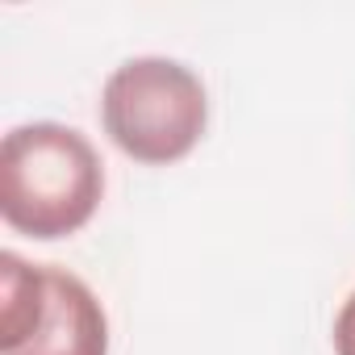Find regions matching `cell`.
<instances>
[{
	"label": "cell",
	"mask_w": 355,
	"mask_h": 355,
	"mask_svg": "<svg viewBox=\"0 0 355 355\" xmlns=\"http://www.w3.org/2000/svg\"><path fill=\"white\" fill-rule=\"evenodd\" d=\"M105 201V163L88 134L63 121H26L0 142V218L34 243L80 234Z\"/></svg>",
	"instance_id": "cell-1"
},
{
	"label": "cell",
	"mask_w": 355,
	"mask_h": 355,
	"mask_svg": "<svg viewBox=\"0 0 355 355\" xmlns=\"http://www.w3.org/2000/svg\"><path fill=\"white\" fill-rule=\"evenodd\" d=\"M101 125L125 159L167 167L189 159L205 138L209 92L189 63L138 55L109 71L101 88Z\"/></svg>",
	"instance_id": "cell-2"
},
{
	"label": "cell",
	"mask_w": 355,
	"mask_h": 355,
	"mask_svg": "<svg viewBox=\"0 0 355 355\" xmlns=\"http://www.w3.org/2000/svg\"><path fill=\"white\" fill-rule=\"evenodd\" d=\"M5 355H109V313L76 272L46 263V313L38 330Z\"/></svg>",
	"instance_id": "cell-3"
},
{
	"label": "cell",
	"mask_w": 355,
	"mask_h": 355,
	"mask_svg": "<svg viewBox=\"0 0 355 355\" xmlns=\"http://www.w3.org/2000/svg\"><path fill=\"white\" fill-rule=\"evenodd\" d=\"M46 313V263H30L17 251L0 255V347L17 351Z\"/></svg>",
	"instance_id": "cell-4"
},
{
	"label": "cell",
	"mask_w": 355,
	"mask_h": 355,
	"mask_svg": "<svg viewBox=\"0 0 355 355\" xmlns=\"http://www.w3.org/2000/svg\"><path fill=\"white\" fill-rule=\"evenodd\" d=\"M334 355H355V288L334 313Z\"/></svg>",
	"instance_id": "cell-5"
}]
</instances>
